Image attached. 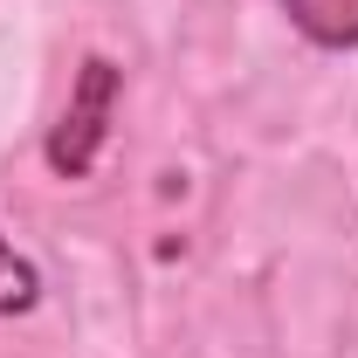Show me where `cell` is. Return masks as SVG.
<instances>
[{
	"mask_svg": "<svg viewBox=\"0 0 358 358\" xmlns=\"http://www.w3.org/2000/svg\"><path fill=\"white\" fill-rule=\"evenodd\" d=\"M117 90H124L117 62H110V55H83L76 90H69V110H62V124L48 131V166H55L62 179H90L96 152H103V138H110Z\"/></svg>",
	"mask_w": 358,
	"mask_h": 358,
	"instance_id": "6da1fadb",
	"label": "cell"
},
{
	"mask_svg": "<svg viewBox=\"0 0 358 358\" xmlns=\"http://www.w3.org/2000/svg\"><path fill=\"white\" fill-rule=\"evenodd\" d=\"M317 48H358V0H282Z\"/></svg>",
	"mask_w": 358,
	"mask_h": 358,
	"instance_id": "7a4b0ae2",
	"label": "cell"
},
{
	"mask_svg": "<svg viewBox=\"0 0 358 358\" xmlns=\"http://www.w3.org/2000/svg\"><path fill=\"white\" fill-rule=\"evenodd\" d=\"M35 296H42V275H35V262H21V255H14V241L0 234V317L35 310Z\"/></svg>",
	"mask_w": 358,
	"mask_h": 358,
	"instance_id": "3957f363",
	"label": "cell"
}]
</instances>
